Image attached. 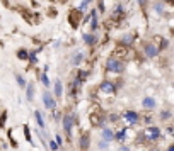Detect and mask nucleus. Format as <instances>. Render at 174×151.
<instances>
[{
  "label": "nucleus",
  "instance_id": "10",
  "mask_svg": "<svg viewBox=\"0 0 174 151\" xmlns=\"http://www.w3.org/2000/svg\"><path fill=\"white\" fill-rule=\"evenodd\" d=\"M89 144H91V139H89V134H87V133H84L82 136H80V149H82V151H87Z\"/></svg>",
  "mask_w": 174,
  "mask_h": 151
},
{
  "label": "nucleus",
  "instance_id": "15",
  "mask_svg": "<svg viewBox=\"0 0 174 151\" xmlns=\"http://www.w3.org/2000/svg\"><path fill=\"white\" fill-rule=\"evenodd\" d=\"M53 90H55V97H57V99H60L61 94H63V85H61V80H57V82H55V88H53Z\"/></svg>",
  "mask_w": 174,
  "mask_h": 151
},
{
  "label": "nucleus",
  "instance_id": "7",
  "mask_svg": "<svg viewBox=\"0 0 174 151\" xmlns=\"http://www.w3.org/2000/svg\"><path fill=\"white\" fill-rule=\"evenodd\" d=\"M118 88L114 87L113 82H109V80H104V82L101 83V92H104V94H114Z\"/></svg>",
  "mask_w": 174,
  "mask_h": 151
},
{
  "label": "nucleus",
  "instance_id": "33",
  "mask_svg": "<svg viewBox=\"0 0 174 151\" xmlns=\"http://www.w3.org/2000/svg\"><path fill=\"white\" fill-rule=\"evenodd\" d=\"M154 151H161V149H154Z\"/></svg>",
  "mask_w": 174,
  "mask_h": 151
},
{
  "label": "nucleus",
  "instance_id": "24",
  "mask_svg": "<svg viewBox=\"0 0 174 151\" xmlns=\"http://www.w3.org/2000/svg\"><path fill=\"white\" fill-rule=\"evenodd\" d=\"M41 82L44 83V87H50L51 83H50V80H48V75L46 73H41Z\"/></svg>",
  "mask_w": 174,
  "mask_h": 151
},
{
  "label": "nucleus",
  "instance_id": "1",
  "mask_svg": "<svg viewBox=\"0 0 174 151\" xmlns=\"http://www.w3.org/2000/svg\"><path fill=\"white\" fill-rule=\"evenodd\" d=\"M104 68H106V71H113V73H118V75L125 71V65H123L118 58H109V60L106 61Z\"/></svg>",
  "mask_w": 174,
  "mask_h": 151
},
{
  "label": "nucleus",
  "instance_id": "19",
  "mask_svg": "<svg viewBox=\"0 0 174 151\" xmlns=\"http://www.w3.org/2000/svg\"><path fill=\"white\" fill-rule=\"evenodd\" d=\"M171 117H172V112H171V110H162L161 112V121H169Z\"/></svg>",
  "mask_w": 174,
  "mask_h": 151
},
{
  "label": "nucleus",
  "instance_id": "12",
  "mask_svg": "<svg viewBox=\"0 0 174 151\" xmlns=\"http://www.w3.org/2000/svg\"><path fill=\"white\" fill-rule=\"evenodd\" d=\"M101 136H103V139H104L106 143H109V141H113V139H114V133L109 129V127H104L103 133H101Z\"/></svg>",
  "mask_w": 174,
  "mask_h": 151
},
{
  "label": "nucleus",
  "instance_id": "2",
  "mask_svg": "<svg viewBox=\"0 0 174 151\" xmlns=\"http://www.w3.org/2000/svg\"><path fill=\"white\" fill-rule=\"evenodd\" d=\"M144 134H145V139H147V141H157V139L162 136L161 127H157V126H148V127H145Z\"/></svg>",
  "mask_w": 174,
  "mask_h": 151
},
{
  "label": "nucleus",
  "instance_id": "31",
  "mask_svg": "<svg viewBox=\"0 0 174 151\" xmlns=\"http://www.w3.org/2000/svg\"><path fill=\"white\" fill-rule=\"evenodd\" d=\"M99 148H101V149H104V148H108V143H106V144H104V143H99Z\"/></svg>",
  "mask_w": 174,
  "mask_h": 151
},
{
  "label": "nucleus",
  "instance_id": "25",
  "mask_svg": "<svg viewBox=\"0 0 174 151\" xmlns=\"http://www.w3.org/2000/svg\"><path fill=\"white\" fill-rule=\"evenodd\" d=\"M24 133H26V139H27V141L33 143V141H31V134H29V129H27V126H24Z\"/></svg>",
  "mask_w": 174,
  "mask_h": 151
},
{
  "label": "nucleus",
  "instance_id": "11",
  "mask_svg": "<svg viewBox=\"0 0 174 151\" xmlns=\"http://www.w3.org/2000/svg\"><path fill=\"white\" fill-rule=\"evenodd\" d=\"M142 105H144V109H148V110H152V109H155L157 102L152 99V97H145L144 102H142Z\"/></svg>",
  "mask_w": 174,
  "mask_h": 151
},
{
  "label": "nucleus",
  "instance_id": "21",
  "mask_svg": "<svg viewBox=\"0 0 174 151\" xmlns=\"http://www.w3.org/2000/svg\"><path fill=\"white\" fill-rule=\"evenodd\" d=\"M27 54H29V53H27L26 49H19V51H17V58H19V60H27Z\"/></svg>",
  "mask_w": 174,
  "mask_h": 151
},
{
  "label": "nucleus",
  "instance_id": "22",
  "mask_svg": "<svg viewBox=\"0 0 174 151\" xmlns=\"http://www.w3.org/2000/svg\"><path fill=\"white\" fill-rule=\"evenodd\" d=\"M27 60H29L31 65H36V63H38V60H36V53H34V51L29 53V54H27Z\"/></svg>",
  "mask_w": 174,
  "mask_h": 151
},
{
  "label": "nucleus",
  "instance_id": "5",
  "mask_svg": "<svg viewBox=\"0 0 174 151\" xmlns=\"http://www.w3.org/2000/svg\"><path fill=\"white\" fill-rule=\"evenodd\" d=\"M144 53H145V56L147 58H155L157 54H159V48L155 46V44H145L144 46Z\"/></svg>",
  "mask_w": 174,
  "mask_h": 151
},
{
  "label": "nucleus",
  "instance_id": "23",
  "mask_svg": "<svg viewBox=\"0 0 174 151\" xmlns=\"http://www.w3.org/2000/svg\"><path fill=\"white\" fill-rule=\"evenodd\" d=\"M89 2H92V0H82V4H80V7H78V12H84V10L87 9Z\"/></svg>",
  "mask_w": 174,
  "mask_h": 151
},
{
  "label": "nucleus",
  "instance_id": "18",
  "mask_svg": "<svg viewBox=\"0 0 174 151\" xmlns=\"http://www.w3.org/2000/svg\"><path fill=\"white\" fill-rule=\"evenodd\" d=\"M34 119H36V122H38L39 127H41V129H44V121H43V116H41V112H39V110H34Z\"/></svg>",
  "mask_w": 174,
  "mask_h": 151
},
{
  "label": "nucleus",
  "instance_id": "20",
  "mask_svg": "<svg viewBox=\"0 0 174 151\" xmlns=\"http://www.w3.org/2000/svg\"><path fill=\"white\" fill-rule=\"evenodd\" d=\"M16 78H17L19 87H21V88H26V87H27V82L24 80V77H21V75H16Z\"/></svg>",
  "mask_w": 174,
  "mask_h": 151
},
{
  "label": "nucleus",
  "instance_id": "27",
  "mask_svg": "<svg viewBox=\"0 0 174 151\" xmlns=\"http://www.w3.org/2000/svg\"><path fill=\"white\" fill-rule=\"evenodd\" d=\"M55 143H57L58 146H61V144H63V141H61V136H60V134H57V138H55Z\"/></svg>",
  "mask_w": 174,
  "mask_h": 151
},
{
  "label": "nucleus",
  "instance_id": "6",
  "mask_svg": "<svg viewBox=\"0 0 174 151\" xmlns=\"http://www.w3.org/2000/svg\"><path fill=\"white\" fill-rule=\"evenodd\" d=\"M123 119H125L128 124H135V122H138V114L135 112V110H126L125 114H123Z\"/></svg>",
  "mask_w": 174,
  "mask_h": 151
},
{
  "label": "nucleus",
  "instance_id": "8",
  "mask_svg": "<svg viewBox=\"0 0 174 151\" xmlns=\"http://www.w3.org/2000/svg\"><path fill=\"white\" fill-rule=\"evenodd\" d=\"M82 60H84V53L75 51L74 54H72V60H70V63H72L74 66H78L80 63H82Z\"/></svg>",
  "mask_w": 174,
  "mask_h": 151
},
{
  "label": "nucleus",
  "instance_id": "9",
  "mask_svg": "<svg viewBox=\"0 0 174 151\" xmlns=\"http://www.w3.org/2000/svg\"><path fill=\"white\" fill-rule=\"evenodd\" d=\"M120 44H121V46H125V48H130L131 44H133V34H130V32H128V34H125L121 39H120Z\"/></svg>",
  "mask_w": 174,
  "mask_h": 151
},
{
  "label": "nucleus",
  "instance_id": "29",
  "mask_svg": "<svg viewBox=\"0 0 174 151\" xmlns=\"http://www.w3.org/2000/svg\"><path fill=\"white\" fill-rule=\"evenodd\" d=\"M5 124V114H4V116H2V117H0V127H2V126H4Z\"/></svg>",
  "mask_w": 174,
  "mask_h": 151
},
{
  "label": "nucleus",
  "instance_id": "14",
  "mask_svg": "<svg viewBox=\"0 0 174 151\" xmlns=\"http://www.w3.org/2000/svg\"><path fill=\"white\" fill-rule=\"evenodd\" d=\"M26 100L27 102H33V100H34V85L26 87Z\"/></svg>",
  "mask_w": 174,
  "mask_h": 151
},
{
  "label": "nucleus",
  "instance_id": "16",
  "mask_svg": "<svg viewBox=\"0 0 174 151\" xmlns=\"http://www.w3.org/2000/svg\"><path fill=\"white\" fill-rule=\"evenodd\" d=\"M126 131H128V127H121V131H120V133L114 134V138H116L120 143H125L126 141Z\"/></svg>",
  "mask_w": 174,
  "mask_h": 151
},
{
  "label": "nucleus",
  "instance_id": "28",
  "mask_svg": "<svg viewBox=\"0 0 174 151\" xmlns=\"http://www.w3.org/2000/svg\"><path fill=\"white\" fill-rule=\"evenodd\" d=\"M161 43H162V49H165V48H167V39H162V41H161Z\"/></svg>",
  "mask_w": 174,
  "mask_h": 151
},
{
  "label": "nucleus",
  "instance_id": "17",
  "mask_svg": "<svg viewBox=\"0 0 174 151\" xmlns=\"http://www.w3.org/2000/svg\"><path fill=\"white\" fill-rule=\"evenodd\" d=\"M91 19H92V21H91V29L96 31L97 29V12H96V10H92V12H91Z\"/></svg>",
  "mask_w": 174,
  "mask_h": 151
},
{
  "label": "nucleus",
  "instance_id": "13",
  "mask_svg": "<svg viewBox=\"0 0 174 151\" xmlns=\"http://www.w3.org/2000/svg\"><path fill=\"white\" fill-rule=\"evenodd\" d=\"M82 38H84V41H85L87 46H94V44L97 43V36L96 34H87V32H85Z\"/></svg>",
  "mask_w": 174,
  "mask_h": 151
},
{
  "label": "nucleus",
  "instance_id": "3",
  "mask_svg": "<svg viewBox=\"0 0 174 151\" xmlns=\"http://www.w3.org/2000/svg\"><path fill=\"white\" fill-rule=\"evenodd\" d=\"M77 121V117H75V114H65L63 116V119H61V124H63V131H65L67 134L72 133V127H74V122Z\"/></svg>",
  "mask_w": 174,
  "mask_h": 151
},
{
  "label": "nucleus",
  "instance_id": "26",
  "mask_svg": "<svg viewBox=\"0 0 174 151\" xmlns=\"http://www.w3.org/2000/svg\"><path fill=\"white\" fill-rule=\"evenodd\" d=\"M50 148H51L53 151H57V149H58V144H57L55 141H51V139H50Z\"/></svg>",
  "mask_w": 174,
  "mask_h": 151
},
{
  "label": "nucleus",
  "instance_id": "32",
  "mask_svg": "<svg viewBox=\"0 0 174 151\" xmlns=\"http://www.w3.org/2000/svg\"><path fill=\"white\" fill-rule=\"evenodd\" d=\"M167 151H174V144H169V146H167Z\"/></svg>",
  "mask_w": 174,
  "mask_h": 151
},
{
  "label": "nucleus",
  "instance_id": "4",
  "mask_svg": "<svg viewBox=\"0 0 174 151\" xmlns=\"http://www.w3.org/2000/svg\"><path fill=\"white\" fill-rule=\"evenodd\" d=\"M43 102H44V107L48 109V110H53V109L57 107V100H55V97L48 90L43 92Z\"/></svg>",
  "mask_w": 174,
  "mask_h": 151
},
{
  "label": "nucleus",
  "instance_id": "30",
  "mask_svg": "<svg viewBox=\"0 0 174 151\" xmlns=\"http://www.w3.org/2000/svg\"><path fill=\"white\" fill-rule=\"evenodd\" d=\"M118 151H130V148H128V146H120V149H118Z\"/></svg>",
  "mask_w": 174,
  "mask_h": 151
}]
</instances>
